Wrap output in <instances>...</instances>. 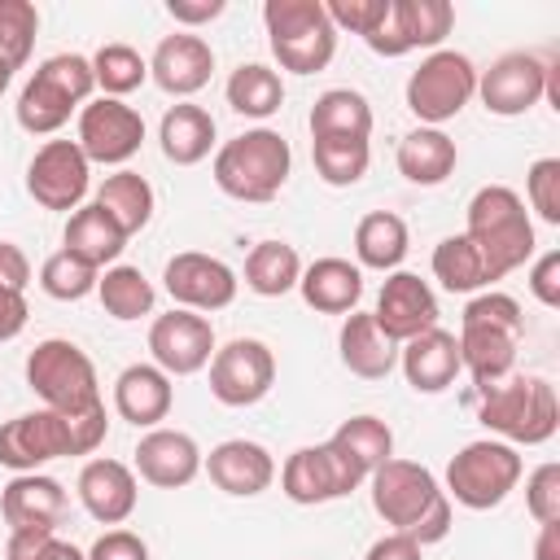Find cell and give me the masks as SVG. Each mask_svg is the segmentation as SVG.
Instances as JSON below:
<instances>
[{"mask_svg":"<svg viewBox=\"0 0 560 560\" xmlns=\"http://www.w3.org/2000/svg\"><path fill=\"white\" fill-rule=\"evenodd\" d=\"M201 468L232 499H254V494L271 490V481H276L271 451L249 438H228V442L210 446V455H201Z\"/></svg>","mask_w":560,"mask_h":560,"instance_id":"7402d4cb","label":"cell"},{"mask_svg":"<svg viewBox=\"0 0 560 560\" xmlns=\"http://www.w3.org/2000/svg\"><path fill=\"white\" fill-rule=\"evenodd\" d=\"M521 472H525V464H521L516 446H508L499 438L464 442L446 464V499H455L459 508H472V512H490L521 486Z\"/></svg>","mask_w":560,"mask_h":560,"instance_id":"9c48e42d","label":"cell"},{"mask_svg":"<svg viewBox=\"0 0 560 560\" xmlns=\"http://www.w3.org/2000/svg\"><path fill=\"white\" fill-rule=\"evenodd\" d=\"M96 280H101V271L92 262L74 258L70 249L48 254L44 267H39V289L57 302H83L88 293H96Z\"/></svg>","mask_w":560,"mask_h":560,"instance_id":"7bdbcfd3","label":"cell"},{"mask_svg":"<svg viewBox=\"0 0 560 560\" xmlns=\"http://www.w3.org/2000/svg\"><path fill=\"white\" fill-rule=\"evenodd\" d=\"M433 280H438L446 293H481V289L494 284L490 262L481 258V249H477L464 232L438 241V249H433Z\"/></svg>","mask_w":560,"mask_h":560,"instance_id":"8d00e7d4","label":"cell"},{"mask_svg":"<svg viewBox=\"0 0 560 560\" xmlns=\"http://www.w3.org/2000/svg\"><path fill=\"white\" fill-rule=\"evenodd\" d=\"M88 61H92V79H96L101 96H114V101L131 96L149 79V61L131 44H101Z\"/></svg>","mask_w":560,"mask_h":560,"instance_id":"b9f144b4","label":"cell"},{"mask_svg":"<svg viewBox=\"0 0 560 560\" xmlns=\"http://www.w3.org/2000/svg\"><path fill=\"white\" fill-rule=\"evenodd\" d=\"M455 26V9L446 0H394V35L402 57L416 48H442V39Z\"/></svg>","mask_w":560,"mask_h":560,"instance_id":"74e56055","label":"cell"},{"mask_svg":"<svg viewBox=\"0 0 560 560\" xmlns=\"http://www.w3.org/2000/svg\"><path fill=\"white\" fill-rule=\"evenodd\" d=\"M398 368H402V376H407V385H411L416 394H442V389H451L455 376L464 372L455 332L429 328V332L402 341V346H398Z\"/></svg>","mask_w":560,"mask_h":560,"instance_id":"d4e9b609","label":"cell"},{"mask_svg":"<svg viewBox=\"0 0 560 560\" xmlns=\"http://www.w3.org/2000/svg\"><path fill=\"white\" fill-rule=\"evenodd\" d=\"M289 171H293V149L271 127H249L232 136L228 144L214 149V162H210L219 192H228L232 201H249V206L276 201L280 188L289 184Z\"/></svg>","mask_w":560,"mask_h":560,"instance_id":"277c9868","label":"cell"},{"mask_svg":"<svg viewBox=\"0 0 560 560\" xmlns=\"http://www.w3.org/2000/svg\"><path fill=\"white\" fill-rule=\"evenodd\" d=\"M175 407V385L158 363H127L114 381V411L136 429H158Z\"/></svg>","mask_w":560,"mask_h":560,"instance_id":"484cf974","label":"cell"},{"mask_svg":"<svg viewBox=\"0 0 560 560\" xmlns=\"http://www.w3.org/2000/svg\"><path fill=\"white\" fill-rule=\"evenodd\" d=\"M118 228H122V236L131 241L136 232H144L149 228V219H153V184L140 175V171H114V175H105V184L96 188V197H92Z\"/></svg>","mask_w":560,"mask_h":560,"instance_id":"d6a6232c","label":"cell"},{"mask_svg":"<svg viewBox=\"0 0 560 560\" xmlns=\"http://www.w3.org/2000/svg\"><path fill=\"white\" fill-rule=\"evenodd\" d=\"M464 236L481 249V258L490 262V276L503 280L508 271L525 267L534 258V219L521 201L516 188L508 184H486L472 192L468 201V223H464Z\"/></svg>","mask_w":560,"mask_h":560,"instance_id":"5b68a950","label":"cell"},{"mask_svg":"<svg viewBox=\"0 0 560 560\" xmlns=\"http://www.w3.org/2000/svg\"><path fill=\"white\" fill-rule=\"evenodd\" d=\"M534 560H560V521H547V525H538Z\"/></svg>","mask_w":560,"mask_h":560,"instance_id":"11a10c76","label":"cell"},{"mask_svg":"<svg viewBox=\"0 0 560 560\" xmlns=\"http://www.w3.org/2000/svg\"><path fill=\"white\" fill-rule=\"evenodd\" d=\"M368 486H372V508H376V516H381L394 534H407V538H416L420 547L442 542V538L451 534V521H455V516H451V499H446V490L438 486V477H433L424 464L389 455V459L368 477Z\"/></svg>","mask_w":560,"mask_h":560,"instance_id":"7a4b0ae2","label":"cell"},{"mask_svg":"<svg viewBox=\"0 0 560 560\" xmlns=\"http://www.w3.org/2000/svg\"><path fill=\"white\" fill-rule=\"evenodd\" d=\"M74 144H79L83 158L96 162V166H122V162H131V158L140 153V144H144V118H140V109H131L127 101L92 96V101L79 109Z\"/></svg>","mask_w":560,"mask_h":560,"instance_id":"5bb4252c","label":"cell"},{"mask_svg":"<svg viewBox=\"0 0 560 560\" xmlns=\"http://www.w3.org/2000/svg\"><path fill=\"white\" fill-rule=\"evenodd\" d=\"M96 92L92 79V61L79 52H52L35 66V74L26 79V88L18 92V127L31 136H52L70 122V114H79Z\"/></svg>","mask_w":560,"mask_h":560,"instance_id":"8992f818","label":"cell"},{"mask_svg":"<svg viewBox=\"0 0 560 560\" xmlns=\"http://www.w3.org/2000/svg\"><path fill=\"white\" fill-rule=\"evenodd\" d=\"M35 35H39V9L31 0H0V57L13 70L31 61Z\"/></svg>","mask_w":560,"mask_h":560,"instance_id":"ee69618b","label":"cell"},{"mask_svg":"<svg viewBox=\"0 0 560 560\" xmlns=\"http://www.w3.org/2000/svg\"><path fill=\"white\" fill-rule=\"evenodd\" d=\"M26 385L52 411H92V407H101L96 363L88 359L83 346L66 341V337H48L26 354Z\"/></svg>","mask_w":560,"mask_h":560,"instance_id":"30bf717a","label":"cell"},{"mask_svg":"<svg viewBox=\"0 0 560 560\" xmlns=\"http://www.w3.org/2000/svg\"><path fill=\"white\" fill-rule=\"evenodd\" d=\"M372 319L394 346H402V341L438 328V298H433L429 280H420L416 271H389L376 293Z\"/></svg>","mask_w":560,"mask_h":560,"instance_id":"d6986e66","label":"cell"},{"mask_svg":"<svg viewBox=\"0 0 560 560\" xmlns=\"http://www.w3.org/2000/svg\"><path fill=\"white\" fill-rule=\"evenodd\" d=\"M328 442L359 468L363 481L394 455V433H389V424L376 420V416H350V420H341Z\"/></svg>","mask_w":560,"mask_h":560,"instance_id":"ab89813d","label":"cell"},{"mask_svg":"<svg viewBox=\"0 0 560 560\" xmlns=\"http://www.w3.org/2000/svg\"><path fill=\"white\" fill-rule=\"evenodd\" d=\"M411 249V232H407V219L394 214V210H372L354 223V258H359V271H398V262L407 258Z\"/></svg>","mask_w":560,"mask_h":560,"instance_id":"1f68e13d","label":"cell"},{"mask_svg":"<svg viewBox=\"0 0 560 560\" xmlns=\"http://www.w3.org/2000/svg\"><path fill=\"white\" fill-rule=\"evenodd\" d=\"M262 26L271 57L289 74H319L337 57V26L328 22L324 0H267Z\"/></svg>","mask_w":560,"mask_h":560,"instance_id":"ba28073f","label":"cell"},{"mask_svg":"<svg viewBox=\"0 0 560 560\" xmlns=\"http://www.w3.org/2000/svg\"><path fill=\"white\" fill-rule=\"evenodd\" d=\"M136 477L158 486V490H179L188 486L197 472H201V446L192 433L184 429H149L140 442H136Z\"/></svg>","mask_w":560,"mask_h":560,"instance_id":"44dd1931","label":"cell"},{"mask_svg":"<svg viewBox=\"0 0 560 560\" xmlns=\"http://www.w3.org/2000/svg\"><path fill=\"white\" fill-rule=\"evenodd\" d=\"M66 486L48 472H13V481L0 490V516L13 529H57L66 521Z\"/></svg>","mask_w":560,"mask_h":560,"instance_id":"cb8c5ba5","label":"cell"},{"mask_svg":"<svg viewBox=\"0 0 560 560\" xmlns=\"http://www.w3.org/2000/svg\"><path fill=\"white\" fill-rule=\"evenodd\" d=\"M210 74H214V48L201 35H192V31L166 35L153 48V57H149V79L166 96H179V101H188L192 92H201L210 83Z\"/></svg>","mask_w":560,"mask_h":560,"instance_id":"603a6c76","label":"cell"},{"mask_svg":"<svg viewBox=\"0 0 560 560\" xmlns=\"http://www.w3.org/2000/svg\"><path fill=\"white\" fill-rule=\"evenodd\" d=\"M26 319H31L26 293H18V289L0 284V346H4V341H13V337L26 328Z\"/></svg>","mask_w":560,"mask_h":560,"instance_id":"f907efd6","label":"cell"},{"mask_svg":"<svg viewBox=\"0 0 560 560\" xmlns=\"http://www.w3.org/2000/svg\"><path fill=\"white\" fill-rule=\"evenodd\" d=\"M96 298L105 306V315L131 324V319H144L153 315V302H158V289L149 284V276L140 267H127V262H114L101 271L96 280Z\"/></svg>","mask_w":560,"mask_h":560,"instance_id":"f35d334b","label":"cell"},{"mask_svg":"<svg viewBox=\"0 0 560 560\" xmlns=\"http://www.w3.org/2000/svg\"><path fill=\"white\" fill-rule=\"evenodd\" d=\"M337 350L350 376L359 381H385L398 368V346L376 328L372 311H350L337 332Z\"/></svg>","mask_w":560,"mask_h":560,"instance_id":"83f0119b","label":"cell"},{"mask_svg":"<svg viewBox=\"0 0 560 560\" xmlns=\"http://www.w3.org/2000/svg\"><path fill=\"white\" fill-rule=\"evenodd\" d=\"M74 490H79L83 512L96 525H122L136 512V503H140V477H136V468L122 464V459H109V455L88 459L79 468Z\"/></svg>","mask_w":560,"mask_h":560,"instance_id":"ffe728a7","label":"cell"},{"mask_svg":"<svg viewBox=\"0 0 560 560\" xmlns=\"http://www.w3.org/2000/svg\"><path fill=\"white\" fill-rule=\"evenodd\" d=\"M521 332H525V315L512 293L481 289L468 298L455 341H459V363L477 381V389H490L512 376Z\"/></svg>","mask_w":560,"mask_h":560,"instance_id":"3957f363","label":"cell"},{"mask_svg":"<svg viewBox=\"0 0 560 560\" xmlns=\"http://www.w3.org/2000/svg\"><path fill=\"white\" fill-rule=\"evenodd\" d=\"M83 556H88V560H149V542H144L136 529L114 525V529H105Z\"/></svg>","mask_w":560,"mask_h":560,"instance_id":"c3c4849f","label":"cell"},{"mask_svg":"<svg viewBox=\"0 0 560 560\" xmlns=\"http://www.w3.org/2000/svg\"><path fill=\"white\" fill-rule=\"evenodd\" d=\"M61 249H70L74 258H83V262H92L96 271H105V267H114L118 258H122V249H127V236H122V228L96 206V201H88V206H79L70 219H66V232H61Z\"/></svg>","mask_w":560,"mask_h":560,"instance_id":"4dcf8cb0","label":"cell"},{"mask_svg":"<svg viewBox=\"0 0 560 560\" xmlns=\"http://www.w3.org/2000/svg\"><path fill=\"white\" fill-rule=\"evenodd\" d=\"M0 284H9L18 293H26V284H31V258L13 241H0Z\"/></svg>","mask_w":560,"mask_h":560,"instance_id":"f5cc1de1","label":"cell"},{"mask_svg":"<svg viewBox=\"0 0 560 560\" xmlns=\"http://www.w3.org/2000/svg\"><path fill=\"white\" fill-rule=\"evenodd\" d=\"M363 486L359 468L332 446V442H315V446H298L284 464H280V490L289 503L298 508H315V503H332L346 499Z\"/></svg>","mask_w":560,"mask_h":560,"instance_id":"7c38bea8","label":"cell"},{"mask_svg":"<svg viewBox=\"0 0 560 560\" xmlns=\"http://www.w3.org/2000/svg\"><path fill=\"white\" fill-rule=\"evenodd\" d=\"M525 197L542 223H560V158H538L525 171Z\"/></svg>","mask_w":560,"mask_h":560,"instance_id":"f6af8a7d","label":"cell"},{"mask_svg":"<svg viewBox=\"0 0 560 560\" xmlns=\"http://www.w3.org/2000/svg\"><path fill=\"white\" fill-rule=\"evenodd\" d=\"M525 512L547 525V521H560V464H538L529 477H525Z\"/></svg>","mask_w":560,"mask_h":560,"instance_id":"7dc6e473","label":"cell"},{"mask_svg":"<svg viewBox=\"0 0 560 560\" xmlns=\"http://www.w3.org/2000/svg\"><path fill=\"white\" fill-rule=\"evenodd\" d=\"M162 289L171 293L175 306L184 311H197V315H210V311H223L236 302V271L214 258V254H201V249H184L175 258H166L162 267Z\"/></svg>","mask_w":560,"mask_h":560,"instance_id":"e0dca14e","label":"cell"},{"mask_svg":"<svg viewBox=\"0 0 560 560\" xmlns=\"http://www.w3.org/2000/svg\"><path fill=\"white\" fill-rule=\"evenodd\" d=\"M88 184H92V162L74 140H44L26 166V192L44 210L74 214L88 197Z\"/></svg>","mask_w":560,"mask_h":560,"instance_id":"2e32d148","label":"cell"},{"mask_svg":"<svg viewBox=\"0 0 560 560\" xmlns=\"http://www.w3.org/2000/svg\"><path fill=\"white\" fill-rule=\"evenodd\" d=\"M39 560H88V556H83L74 542H66V538H57V534H52V542L44 547V556H39Z\"/></svg>","mask_w":560,"mask_h":560,"instance_id":"9f6ffc18","label":"cell"},{"mask_svg":"<svg viewBox=\"0 0 560 560\" xmlns=\"http://www.w3.org/2000/svg\"><path fill=\"white\" fill-rule=\"evenodd\" d=\"M158 144H162V158L175 162V166H197L210 158L214 149V118L210 109L192 105V101H179L162 114L158 122Z\"/></svg>","mask_w":560,"mask_h":560,"instance_id":"f1b7e54d","label":"cell"},{"mask_svg":"<svg viewBox=\"0 0 560 560\" xmlns=\"http://www.w3.org/2000/svg\"><path fill=\"white\" fill-rule=\"evenodd\" d=\"M223 96H228V105L241 118H258L262 122V118L280 114V105H284V79L271 66H262V61H241L228 74Z\"/></svg>","mask_w":560,"mask_h":560,"instance_id":"e575fe53","label":"cell"},{"mask_svg":"<svg viewBox=\"0 0 560 560\" xmlns=\"http://www.w3.org/2000/svg\"><path fill=\"white\" fill-rule=\"evenodd\" d=\"M311 162L328 188H350L368 175L372 144L354 140V136H324V140H311Z\"/></svg>","mask_w":560,"mask_h":560,"instance_id":"60d3db41","label":"cell"},{"mask_svg":"<svg viewBox=\"0 0 560 560\" xmlns=\"http://www.w3.org/2000/svg\"><path fill=\"white\" fill-rule=\"evenodd\" d=\"M311 140H324V136H354V140H368L372 136V105L363 92L354 88H328L315 96L311 105Z\"/></svg>","mask_w":560,"mask_h":560,"instance_id":"836d02e7","label":"cell"},{"mask_svg":"<svg viewBox=\"0 0 560 560\" xmlns=\"http://www.w3.org/2000/svg\"><path fill=\"white\" fill-rule=\"evenodd\" d=\"M109 433L105 402L92 411H22L0 424V464L13 472H39L52 459L92 455Z\"/></svg>","mask_w":560,"mask_h":560,"instance_id":"6da1fadb","label":"cell"},{"mask_svg":"<svg viewBox=\"0 0 560 560\" xmlns=\"http://www.w3.org/2000/svg\"><path fill=\"white\" fill-rule=\"evenodd\" d=\"M529 293L542 306H560V249H547L529 267Z\"/></svg>","mask_w":560,"mask_h":560,"instance_id":"681fc988","label":"cell"},{"mask_svg":"<svg viewBox=\"0 0 560 560\" xmlns=\"http://www.w3.org/2000/svg\"><path fill=\"white\" fill-rule=\"evenodd\" d=\"M324 9H328V22L337 31H350L359 39H372L376 26L389 13V0H324Z\"/></svg>","mask_w":560,"mask_h":560,"instance_id":"bcb514c9","label":"cell"},{"mask_svg":"<svg viewBox=\"0 0 560 560\" xmlns=\"http://www.w3.org/2000/svg\"><path fill=\"white\" fill-rule=\"evenodd\" d=\"M9 83H13V66L0 57V96H4V88H9Z\"/></svg>","mask_w":560,"mask_h":560,"instance_id":"6f0895ef","label":"cell"},{"mask_svg":"<svg viewBox=\"0 0 560 560\" xmlns=\"http://www.w3.org/2000/svg\"><path fill=\"white\" fill-rule=\"evenodd\" d=\"M363 560H424V547L416 542V538H407V534H381L372 547H368V556Z\"/></svg>","mask_w":560,"mask_h":560,"instance_id":"db71d44e","label":"cell"},{"mask_svg":"<svg viewBox=\"0 0 560 560\" xmlns=\"http://www.w3.org/2000/svg\"><path fill=\"white\" fill-rule=\"evenodd\" d=\"M298 293L319 315H350V311H359V298H363V271H359V262L328 254V258H315L311 267H302Z\"/></svg>","mask_w":560,"mask_h":560,"instance_id":"4316f807","label":"cell"},{"mask_svg":"<svg viewBox=\"0 0 560 560\" xmlns=\"http://www.w3.org/2000/svg\"><path fill=\"white\" fill-rule=\"evenodd\" d=\"M166 13L179 26H206V22L228 13V0H166Z\"/></svg>","mask_w":560,"mask_h":560,"instance_id":"816d5d0a","label":"cell"},{"mask_svg":"<svg viewBox=\"0 0 560 560\" xmlns=\"http://www.w3.org/2000/svg\"><path fill=\"white\" fill-rule=\"evenodd\" d=\"M210 368V394L223 407H254L276 385V354L258 337H232L228 346H214Z\"/></svg>","mask_w":560,"mask_h":560,"instance_id":"4fadbf2b","label":"cell"},{"mask_svg":"<svg viewBox=\"0 0 560 560\" xmlns=\"http://www.w3.org/2000/svg\"><path fill=\"white\" fill-rule=\"evenodd\" d=\"M455 162H459V149L442 127H416L398 140V171L407 184L438 188L455 175Z\"/></svg>","mask_w":560,"mask_h":560,"instance_id":"f546056e","label":"cell"},{"mask_svg":"<svg viewBox=\"0 0 560 560\" xmlns=\"http://www.w3.org/2000/svg\"><path fill=\"white\" fill-rule=\"evenodd\" d=\"M477 420L508 446H538L560 429V398L547 376H508L481 389Z\"/></svg>","mask_w":560,"mask_h":560,"instance_id":"52a82bcc","label":"cell"},{"mask_svg":"<svg viewBox=\"0 0 560 560\" xmlns=\"http://www.w3.org/2000/svg\"><path fill=\"white\" fill-rule=\"evenodd\" d=\"M547 88V57L512 48L503 57H494L486 70H477V96L486 105V114L494 118H521L542 101Z\"/></svg>","mask_w":560,"mask_h":560,"instance_id":"9a60e30c","label":"cell"},{"mask_svg":"<svg viewBox=\"0 0 560 560\" xmlns=\"http://www.w3.org/2000/svg\"><path fill=\"white\" fill-rule=\"evenodd\" d=\"M149 354L171 381L175 376H192L214 359V328H210L206 315L171 306L166 315H158L149 324Z\"/></svg>","mask_w":560,"mask_h":560,"instance_id":"ac0fdd59","label":"cell"},{"mask_svg":"<svg viewBox=\"0 0 560 560\" xmlns=\"http://www.w3.org/2000/svg\"><path fill=\"white\" fill-rule=\"evenodd\" d=\"M302 280V254L289 241H258L245 254V289L258 298H284Z\"/></svg>","mask_w":560,"mask_h":560,"instance_id":"d590c367","label":"cell"},{"mask_svg":"<svg viewBox=\"0 0 560 560\" xmlns=\"http://www.w3.org/2000/svg\"><path fill=\"white\" fill-rule=\"evenodd\" d=\"M472 96H477V66L455 48L429 52L407 74V109L420 118V127H442L459 118Z\"/></svg>","mask_w":560,"mask_h":560,"instance_id":"8fae6325","label":"cell"}]
</instances>
